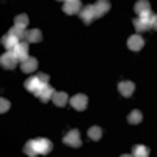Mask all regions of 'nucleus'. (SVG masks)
I'll list each match as a JSON object with an SVG mask.
<instances>
[{"instance_id":"nucleus-1","label":"nucleus","mask_w":157,"mask_h":157,"mask_svg":"<svg viewBox=\"0 0 157 157\" xmlns=\"http://www.w3.org/2000/svg\"><path fill=\"white\" fill-rule=\"evenodd\" d=\"M47 85H49V75L44 74V72H38V74L29 77L27 80L24 82V88L27 91H30L32 94H35L36 98H38L39 93H41V90Z\"/></svg>"},{"instance_id":"nucleus-2","label":"nucleus","mask_w":157,"mask_h":157,"mask_svg":"<svg viewBox=\"0 0 157 157\" xmlns=\"http://www.w3.org/2000/svg\"><path fill=\"white\" fill-rule=\"evenodd\" d=\"M32 143H33V148L38 152V155H47L52 149H54V143L49 138H44V137L35 138V140H32Z\"/></svg>"},{"instance_id":"nucleus-3","label":"nucleus","mask_w":157,"mask_h":157,"mask_svg":"<svg viewBox=\"0 0 157 157\" xmlns=\"http://www.w3.org/2000/svg\"><path fill=\"white\" fill-rule=\"evenodd\" d=\"M17 63H21L17 60V57L14 55L13 50H6L5 54L0 57V64H2L3 69H14L17 66Z\"/></svg>"},{"instance_id":"nucleus-4","label":"nucleus","mask_w":157,"mask_h":157,"mask_svg":"<svg viewBox=\"0 0 157 157\" xmlns=\"http://www.w3.org/2000/svg\"><path fill=\"white\" fill-rule=\"evenodd\" d=\"M63 143L68 145L71 148H80L82 146V140H80V134L77 129H71L69 132L63 137Z\"/></svg>"},{"instance_id":"nucleus-5","label":"nucleus","mask_w":157,"mask_h":157,"mask_svg":"<svg viewBox=\"0 0 157 157\" xmlns=\"http://www.w3.org/2000/svg\"><path fill=\"white\" fill-rule=\"evenodd\" d=\"M78 16H80L82 22L85 25H90V24H93L94 19H98L96 16V11H94V5H86L82 8V11L78 13Z\"/></svg>"},{"instance_id":"nucleus-6","label":"nucleus","mask_w":157,"mask_h":157,"mask_svg":"<svg viewBox=\"0 0 157 157\" xmlns=\"http://www.w3.org/2000/svg\"><path fill=\"white\" fill-rule=\"evenodd\" d=\"M69 104H71V107H72L74 110L83 112V110L86 109V105H88V98H86V94L78 93V94H75V96H72V98L69 99Z\"/></svg>"},{"instance_id":"nucleus-7","label":"nucleus","mask_w":157,"mask_h":157,"mask_svg":"<svg viewBox=\"0 0 157 157\" xmlns=\"http://www.w3.org/2000/svg\"><path fill=\"white\" fill-rule=\"evenodd\" d=\"M61 8L66 14L72 16V14H78V13L82 11V3L78 2V0H66V2H63Z\"/></svg>"},{"instance_id":"nucleus-8","label":"nucleus","mask_w":157,"mask_h":157,"mask_svg":"<svg viewBox=\"0 0 157 157\" xmlns=\"http://www.w3.org/2000/svg\"><path fill=\"white\" fill-rule=\"evenodd\" d=\"M13 52H14V55L17 57V60L21 63L30 58V55H29V43L27 41H21L14 49H13Z\"/></svg>"},{"instance_id":"nucleus-9","label":"nucleus","mask_w":157,"mask_h":157,"mask_svg":"<svg viewBox=\"0 0 157 157\" xmlns=\"http://www.w3.org/2000/svg\"><path fill=\"white\" fill-rule=\"evenodd\" d=\"M143 46H145V39L141 38V35H130L127 38V47L130 50L138 52V50L143 49Z\"/></svg>"},{"instance_id":"nucleus-10","label":"nucleus","mask_w":157,"mask_h":157,"mask_svg":"<svg viewBox=\"0 0 157 157\" xmlns=\"http://www.w3.org/2000/svg\"><path fill=\"white\" fill-rule=\"evenodd\" d=\"M118 91H120V94H123L124 98H130L135 91V83L130 82V80H123V82L118 83Z\"/></svg>"},{"instance_id":"nucleus-11","label":"nucleus","mask_w":157,"mask_h":157,"mask_svg":"<svg viewBox=\"0 0 157 157\" xmlns=\"http://www.w3.org/2000/svg\"><path fill=\"white\" fill-rule=\"evenodd\" d=\"M21 69H22V72H25V74L35 72V71L38 69V60H36L35 57H30L29 60H25V61L21 63Z\"/></svg>"},{"instance_id":"nucleus-12","label":"nucleus","mask_w":157,"mask_h":157,"mask_svg":"<svg viewBox=\"0 0 157 157\" xmlns=\"http://www.w3.org/2000/svg\"><path fill=\"white\" fill-rule=\"evenodd\" d=\"M94 11H96L98 17H102L104 14H107L110 11V2H107V0H98L94 3Z\"/></svg>"},{"instance_id":"nucleus-13","label":"nucleus","mask_w":157,"mask_h":157,"mask_svg":"<svg viewBox=\"0 0 157 157\" xmlns=\"http://www.w3.org/2000/svg\"><path fill=\"white\" fill-rule=\"evenodd\" d=\"M19 43H21L19 39H17V38H14L13 35H10V33H6V35H3V36H2V46H3L6 50H13V49H14Z\"/></svg>"},{"instance_id":"nucleus-14","label":"nucleus","mask_w":157,"mask_h":157,"mask_svg":"<svg viewBox=\"0 0 157 157\" xmlns=\"http://www.w3.org/2000/svg\"><path fill=\"white\" fill-rule=\"evenodd\" d=\"M69 101V96L68 93H64V91H55L54 98H52V102L55 104L57 107H64Z\"/></svg>"},{"instance_id":"nucleus-15","label":"nucleus","mask_w":157,"mask_h":157,"mask_svg":"<svg viewBox=\"0 0 157 157\" xmlns=\"http://www.w3.org/2000/svg\"><path fill=\"white\" fill-rule=\"evenodd\" d=\"M27 43H41L43 41V33L39 29H32L27 30V38H25Z\"/></svg>"},{"instance_id":"nucleus-16","label":"nucleus","mask_w":157,"mask_h":157,"mask_svg":"<svg viewBox=\"0 0 157 157\" xmlns=\"http://www.w3.org/2000/svg\"><path fill=\"white\" fill-rule=\"evenodd\" d=\"M54 94H55V90L52 88L50 85H47V86H44L43 90H41V93L38 94V98L41 99V102H49V101H52V98H54Z\"/></svg>"},{"instance_id":"nucleus-17","label":"nucleus","mask_w":157,"mask_h":157,"mask_svg":"<svg viewBox=\"0 0 157 157\" xmlns=\"http://www.w3.org/2000/svg\"><path fill=\"white\" fill-rule=\"evenodd\" d=\"M149 148L145 145H135L132 148V155L134 157H149Z\"/></svg>"},{"instance_id":"nucleus-18","label":"nucleus","mask_w":157,"mask_h":157,"mask_svg":"<svg viewBox=\"0 0 157 157\" xmlns=\"http://www.w3.org/2000/svg\"><path fill=\"white\" fill-rule=\"evenodd\" d=\"M134 11L137 13L138 16L141 14V13H146V11H151V3L148 2V0H138V2H135Z\"/></svg>"},{"instance_id":"nucleus-19","label":"nucleus","mask_w":157,"mask_h":157,"mask_svg":"<svg viewBox=\"0 0 157 157\" xmlns=\"http://www.w3.org/2000/svg\"><path fill=\"white\" fill-rule=\"evenodd\" d=\"M29 16L25 14V13H22V14H17L16 17H14V27H19V29H22V30H25L29 27Z\"/></svg>"},{"instance_id":"nucleus-20","label":"nucleus","mask_w":157,"mask_h":157,"mask_svg":"<svg viewBox=\"0 0 157 157\" xmlns=\"http://www.w3.org/2000/svg\"><path fill=\"white\" fill-rule=\"evenodd\" d=\"M86 134H88V138H90V140L98 141V140L102 138V129H101L99 126H91V127L88 129Z\"/></svg>"},{"instance_id":"nucleus-21","label":"nucleus","mask_w":157,"mask_h":157,"mask_svg":"<svg viewBox=\"0 0 157 157\" xmlns=\"http://www.w3.org/2000/svg\"><path fill=\"white\" fill-rule=\"evenodd\" d=\"M132 24H134V27H135V32H138V33H145V32L151 30L149 25L146 22H143L140 17H134L132 19Z\"/></svg>"},{"instance_id":"nucleus-22","label":"nucleus","mask_w":157,"mask_h":157,"mask_svg":"<svg viewBox=\"0 0 157 157\" xmlns=\"http://www.w3.org/2000/svg\"><path fill=\"white\" fill-rule=\"evenodd\" d=\"M143 120V113L140 110H132L127 115V123L129 124H140Z\"/></svg>"},{"instance_id":"nucleus-23","label":"nucleus","mask_w":157,"mask_h":157,"mask_svg":"<svg viewBox=\"0 0 157 157\" xmlns=\"http://www.w3.org/2000/svg\"><path fill=\"white\" fill-rule=\"evenodd\" d=\"M8 33L13 35L14 38H17L19 41H25V38H27V30H22L19 27H14V25H13V27L8 30Z\"/></svg>"},{"instance_id":"nucleus-24","label":"nucleus","mask_w":157,"mask_h":157,"mask_svg":"<svg viewBox=\"0 0 157 157\" xmlns=\"http://www.w3.org/2000/svg\"><path fill=\"white\" fill-rule=\"evenodd\" d=\"M24 152L27 154L29 157H38V152H36V151H35V148H33L32 140H29L27 143H25V146H24Z\"/></svg>"},{"instance_id":"nucleus-25","label":"nucleus","mask_w":157,"mask_h":157,"mask_svg":"<svg viewBox=\"0 0 157 157\" xmlns=\"http://www.w3.org/2000/svg\"><path fill=\"white\" fill-rule=\"evenodd\" d=\"M154 16H155V14H154L152 11H146V13H141V14H140L138 17H140L143 22H146V24L149 25V27H151V24H152V19H154Z\"/></svg>"},{"instance_id":"nucleus-26","label":"nucleus","mask_w":157,"mask_h":157,"mask_svg":"<svg viewBox=\"0 0 157 157\" xmlns=\"http://www.w3.org/2000/svg\"><path fill=\"white\" fill-rule=\"evenodd\" d=\"M10 107H11L10 101H6L5 98L0 99V113H6V112L10 110Z\"/></svg>"},{"instance_id":"nucleus-27","label":"nucleus","mask_w":157,"mask_h":157,"mask_svg":"<svg viewBox=\"0 0 157 157\" xmlns=\"http://www.w3.org/2000/svg\"><path fill=\"white\" fill-rule=\"evenodd\" d=\"M151 29L157 32V14H155V16H154V19H152V24H151Z\"/></svg>"},{"instance_id":"nucleus-28","label":"nucleus","mask_w":157,"mask_h":157,"mask_svg":"<svg viewBox=\"0 0 157 157\" xmlns=\"http://www.w3.org/2000/svg\"><path fill=\"white\" fill-rule=\"evenodd\" d=\"M120 157H134L132 154H123V155H120Z\"/></svg>"}]
</instances>
